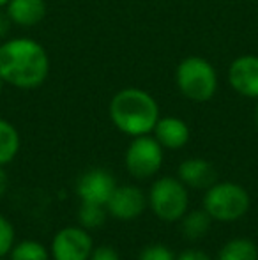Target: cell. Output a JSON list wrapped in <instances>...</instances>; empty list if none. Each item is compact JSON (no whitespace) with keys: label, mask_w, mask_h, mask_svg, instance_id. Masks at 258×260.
I'll list each match as a JSON object with an SVG mask.
<instances>
[{"label":"cell","mask_w":258,"mask_h":260,"mask_svg":"<svg viewBox=\"0 0 258 260\" xmlns=\"http://www.w3.org/2000/svg\"><path fill=\"white\" fill-rule=\"evenodd\" d=\"M50 75V57L41 43L30 38H13L0 45V76L21 90L41 87Z\"/></svg>","instance_id":"6da1fadb"},{"label":"cell","mask_w":258,"mask_h":260,"mask_svg":"<svg viewBox=\"0 0 258 260\" xmlns=\"http://www.w3.org/2000/svg\"><path fill=\"white\" fill-rule=\"evenodd\" d=\"M108 113L121 133L134 138L152 133L159 120V105L143 89L126 87L112 98Z\"/></svg>","instance_id":"7a4b0ae2"},{"label":"cell","mask_w":258,"mask_h":260,"mask_svg":"<svg viewBox=\"0 0 258 260\" xmlns=\"http://www.w3.org/2000/svg\"><path fill=\"white\" fill-rule=\"evenodd\" d=\"M175 82L177 89L186 100L193 103H205L212 100L217 90V73L207 58L191 55L179 62Z\"/></svg>","instance_id":"3957f363"},{"label":"cell","mask_w":258,"mask_h":260,"mask_svg":"<svg viewBox=\"0 0 258 260\" xmlns=\"http://www.w3.org/2000/svg\"><path fill=\"white\" fill-rule=\"evenodd\" d=\"M249 195L235 182H214L203 197V209L216 221L232 223L249 211Z\"/></svg>","instance_id":"277c9868"},{"label":"cell","mask_w":258,"mask_h":260,"mask_svg":"<svg viewBox=\"0 0 258 260\" xmlns=\"http://www.w3.org/2000/svg\"><path fill=\"white\" fill-rule=\"evenodd\" d=\"M147 204L161 221H180L190 206L186 184L179 177L158 179L152 182Z\"/></svg>","instance_id":"5b68a950"},{"label":"cell","mask_w":258,"mask_h":260,"mask_svg":"<svg viewBox=\"0 0 258 260\" xmlns=\"http://www.w3.org/2000/svg\"><path fill=\"white\" fill-rule=\"evenodd\" d=\"M126 168L136 179H151L163 165V147L154 137H134L124 156Z\"/></svg>","instance_id":"8992f818"},{"label":"cell","mask_w":258,"mask_h":260,"mask_svg":"<svg viewBox=\"0 0 258 260\" xmlns=\"http://www.w3.org/2000/svg\"><path fill=\"white\" fill-rule=\"evenodd\" d=\"M50 250L53 260H89L94 243L83 226H65L55 234Z\"/></svg>","instance_id":"52a82bcc"},{"label":"cell","mask_w":258,"mask_h":260,"mask_svg":"<svg viewBox=\"0 0 258 260\" xmlns=\"http://www.w3.org/2000/svg\"><path fill=\"white\" fill-rule=\"evenodd\" d=\"M117 188L115 177L104 168H92L85 172L76 182V193L82 202L106 206L108 199Z\"/></svg>","instance_id":"ba28073f"},{"label":"cell","mask_w":258,"mask_h":260,"mask_svg":"<svg viewBox=\"0 0 258 260\" xmlns=\"http://www.w3.org/2000/svg\"><path fill=\"white\" fill-rule=\"evenodd\" d=\"M147 207V197L138 186L126 184L117 186L106 202V211L110 216L121 221L136 219Z\"/></svg>","instance_id":"9c48e42d"},{"label":"cell","mask_w":258,"mask_h":260,"mask_svg":"<svg viewBox=\"0 0 258 260\" xmlns=\"http://www.w3.org/2000/svg\"><path fill=\"white\" fill-rule=\"evenodd\" d=\"M228 83L237 94L258 100V55H241L228 68Z\"/></svg>","instance_id":"30bf717a"},{"label":"cell","mask_w":258,"mask_h":260,"mask_svg":"<svg viewBox=\"0 0 258 260\" xmlns=\"http://www.w3.org/2000/svg\"><path fill=\"white\" fill-rule=\"evenodd\" d=\"M177 177L186 184V188L207 189L216 182V168L203 157H190L179 165Z\"/></svg>","instance_id":"8fae6325"},{"label":"cell","mask_w":258,"mask_h":260,"mask_svg":"<svg viewBox=\"0 0 258 260\" xmlns=\"http://www.w3.org/2000/svg\"><path fill=\"white\" fill-rule=\"evenodd\" d=\"M154 138L159 142L163 149H182L190 140V127L179 117H159V120L156 122L154 129Z\"/></svg>","instance_id":"7c38bea8"},{"label":"cell","mask_w":258,"mask_h":260,"mask_svg":"<svg viewBox=\"0 0 258 260\" xmlns=\"http://www.w3.org/2000/svg\"><path fill=\"white\" fill-rule=\"evenodd\" d=\"M13 25L34 27L46 16V0H9L6 6Z\"/></svg>","instance_id":"4fadbf2b"},{"label":"cell","mask_w":258,"mask_h":260,"mask_svg":"<svg viewBox=\"0 0 258 260\" xmlns=\"http://www.w3.org/2000/svg\"><path fill=\"white\" fill-rule=\"evenodd\" d=\"M212 218L205 209H196V211H190L180 218V232L186 239L198 241L207 236L210 229Z\"/></svg>","instance_id":"5bb4252c"},{"label":"cell","mask_w":258,"mask_h":260,"mask_svg":"<svg viewBox=\"0 0 258 260\" xmlns=\"http://www.w3.org/2000/svg\"><path fill=\"white\" fill-rule=\"evenodd\" d=\"M20 133L6 119H0V167L11 163L20 152Z\"/></svg>","instance_id":"9a60e30c"},{"label":"cell","mask_w":258,"mask_h":260,"mask_svg":"<svg viewBox=\"0 0 258 260\" xmlns=\"http://www.w3.org/2000/svg\"><path fill=\"white\" fill-rule=\"evenodd\" d=\"M217 260H258V248L246 237L228 241L217 253Z\"/></svg>","instance_id":"2e32d148"},{"label":"cell","mask_w":258,"mask_h":260,"mask_svg":"<svg viewBox=\"0 0 258 260\" xmlns=\"http://www.w3.org/2000/svg\"><path fill=\"white\" fill-rule=\"evenodd\" d=\"M106 206L101 204H90V202H82V206L78 209V221L80 226H83L85 230H94L99 229L106 221Z\"/></svg>","instance_id":"e0dca14e"},{"label":"cell","mask_w":258,"mask_h":260,"mask_svg":"<svg viewBox=\"0 0 258 260\" xmlns=\"http://www.w3.org/2000/svg\"><path fill=\"white\" fill-rule=\"evenodd\" d=\"M11 260H48V250L38 241H21L9 253Z\"/></svg>","instance_id":"ac0fdd59"},{"label":"cell","mask_w":258,"mask_h":260,"mask_svg":"<svg viewBox=\"0 0 258 260\" xmlns=\"http://www.w3.org/2000/svg\"><path fill=\"white\" fill-rule=\"evenodd\" d=\"M14 237H16L14 226L11 225V221L6 216L0 214V258L11 253L13 246L16 244L14 243Z\"/></svg>","instance_id":"d6986e66"},{"label":"cell","mask_w":258,"mask_h":260,"mask_svg":"<svg viewBox=\"0 0 258 260\" xmlns=\"http://www.w3.org/2000/svg\"><path fill=\"white\" fill-rule=\"evenodd\" d=\"M138 260H175V255L165 244H149L140 251Z\"/></svg>","instance_id":"ffe728a7"},{"label":"cell","mask_w":258,"mask_h":260,"mask_svg":"<svg viewBox=\"0 0 258 260\" xmlns=\"http://www.w3.org/2000/svg\"><path fill=\"white\" fill-rule=\"evenodd\" d=\"M89 260H122L121 255L115 251V248L112 246H97L92 250Z\"/></svg>","instance_id":"44dd1931"},{"label":"cell","mask_w":258,"mask_h":260,"mask_svg":"<svg viewBox=\"0 0 258 260\" xmlns=\"http://www.w3.org/2000/svg\"><path fill=\"white\" fill-rule=\"evenodd\" d=\"M175 260H212V258H210L205 251L191 248V250H184L182 253L177 255Z\"/></svg>","instance_id":"7402d4cb"},{"label":"cell","mask_w":258,"mask_h":260,"mask_svg":"<svg viewBox=\"0 0 258 260\" xmlns=\"http://www.w3.org/2000/svg\"><path fill=\"white\" fill-rule=\"evenodd\" d=\"M11 27H13V21H11L9 14L4 7H0V39H4L9 34Z\"/></svg>","instance_id":"603a6c76"},{"label":"cell","mask_w":258,"mask_h":260,"mask_svg":"<svg viewBox=\"0 0 258 260\" xmlns=\"http://www.w3.org/2000/svg\"><path fill=\"white\" fill-rule=\"evenodd\" d=\"M7 188H9V175L4 170V167H0V199L6 195Z\"/></svg>","instance_id":"cb8c5ba5"},{"label":"cell","mask_w":258,"mask_h":260,"mask_svg":"<svg viewBox=\"0 0 258 260\" xmlns=\"http://www.w3.org/2000/svg\"><path fill=\"white\" fill-rule=\"evenodd\" d=\"M4 85H6V82H4V80H2V76H0V92H2Z\"/></svg>","instance_id":"d4e9b609"},{"label":"cell","mask_w":258,"mask_h":260,"mask_svg":"<svg viewBox=\"0 0 258 260\" xmlns=\"http://www.w3.org/2000/svg\"><path fill=\"white\" fill-rule=\"evenodd\" d=\"M7 2H9V0H0V7H6Z\"/></svg>","instance_id":"484cf974"},{"label":"cell","mask_w":258,"mask_h":260,"mask_svg":"<svg viewBox=\"0 0 258 260\" xmlns=\"http://www.w3.org/2000/svg\"><path fill=\"white\" fill-rule=\"evenodd\" d=\"M255 119H256V122H258V103H256V110H255Z\"/></svg>","instance_id":"4316f807"}]
</instances>
